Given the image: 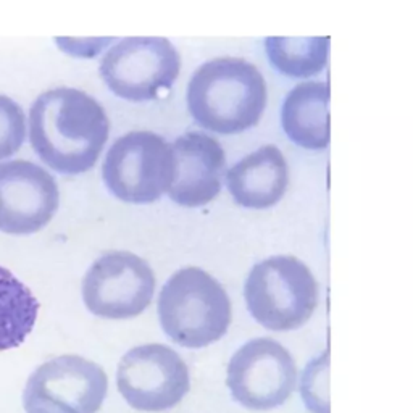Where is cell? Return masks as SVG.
<instances>
[{"mask_svg":"<svg viewBox=\"0 0 413 413\" xmlns=\"http://www.w3.org/2000/svg\"><path fill=\"white\" fill-rule=\"evenodd\" d=\"M105 110L74 87L42 92L29 110V139L34 152L52 170L79 174L91 170L108 139Z\"/></svg>","mask_w":413,"mask_h":413,"instance_id":"obj_1","label":"cell"},{"mask_svg":"<svg viewBox=\"0 0 413 413\" xmlns=\"http://www.w3.org/2000/svg\"><path fill=\"white\" fill-rule=\"evenodd\" d=\"M266 84L244 58L221 57L203 63L188 86V107L203 129L237 134L254 127L266 107Z\"/></svg>","mask_w":413,"mask_h":413,"instance_id":"obj_2","label":"cell"},{"mask_svg":"<svg viewBox=\"0 0 413 413\" xmlns=\"http://www.w3.org/2000/svg\"><path fill=\"white\" fill-rule=\"evenodd\" d=\"M159 318L173 342L202 349L226 334L231 323V302L212 275L189 266L174 273L161 289Z\"/></svg>","mask_w":413,"mask_h":413,"instance_id":"obj_3","label":"cell"},{"mask_svg":"<svg viewBox=\"0 0 413 413\" xmlns=\"http://www.w3.org/2000/svg\"><path fill=\"white\" fill-rule=\"evenodd\" d=\"M244 297L250 315L263 328L290 331L304 326L313 315L318 284L304 261L278 255L250 270Z\"/></svg>","mask_w":413,"mask_h":413,"instance_id":"obj_4","label":"cell"},{"mask_svg":"<svg viewBox=\"0 0 413 413\" xmlns=\"http://www.w3.org/2000/svg\"><path fill=\"white\" fill-rule=\"evenodd\" d=\"M171 145L150 131H131L108 149L102 178L110 194L127 203H152L173 181Z\"/></svg>","mask_w":413,"mask_h":413,"instance_id":"obj_5","label":"cell"},{"mask_svg":"<svg viewBox=\"0 0 413 413\" xmlns=\"http://www.w3.org/2000/svg\"><path fill=\"white\" fill-rule=\"evenodd\" d=\"M181 69L176 47L165 37H125L108 49L100 76L115 95L132 102L154 100L171 89Z\"/></svg>","mask_w":413,"mask_h":413,"instance_id":"obj_6","label":"cell"},{"mask_svg":"<svg viewBox=\"0 0 413 413\" xmlns=\"http://www.w3.org/2000/svg\"><path fill=\"white\" fill-rule=\"evenodd\" d=\"M107 391V375L97 363L79 355H60L29 376L23 405L26 413H97Z\"/></svg>","mask_w":413,"mask_h":413,"instance_id":"obj_7","label":"cell"},{"mask_svg":"<svg viewBox=\"0 0 413 413\" xmlns=\"http://www.w3.org/2000/svg\"><path fill=\"white\" fill-rule=\"evenodd\" d=\"M297 375V365L287 349L270 337H258L232 355L226 384L232 399L246 409L271 410L295 391Z\"/></svg>","mask_w":413,"mask_h":413,"instance_id":"obj_8","label":"cell"},{"mask_svg":"<svg viewBox=\"0 0 413 413\" xmlns=\"http://www.w3.org/2000/svg\"><path fill=\"white\" fill-rule=\"evenodd\" d=\"M155 275L144 258L125 250L103 254L83 279L87 310L107 319L134 318L150 305Z\"/></svg>","mask_w":413,"mask_h":413,"instance_id":"obj_9","label":"cell"},{"mask_svg":"<svg viewBox=\"0 0 413 413\" xmlns=\"http://www.w3.org/2000/svg\"><path fill=\"white\" fill-rule=\"evenodd\" d=\"M116 384L132 409L165 412L189 392L191 378L188 365L178 352L163 344H145L123 355Z\"/></svg>","mask_w":413,"mask_h":413,"instance_id":"obj_10","label":"cell"},{"mask_svg":"<svg viewBox=\"0 0 413 413\" xmlns=\"http://www.w3.org/2000/svg\"><path fill=\"white\" fill-rule=\"evenodd\" d=\"M60 203L54 176L32 161L0 163V231L11 236L34 234L49 224Z\"/></svg>","mask_w":413,"mask_h":413,"instance_id":"obj_11","label":"cell"},{"mask_svg":"<svg viewBox=\"0 0 413 413\" xmlns=\"http://www.w3.org/2000/svg\"><path fill=\"white\" fill-rule=\"evenodd\" d=\"M173 181L170 199L181 207H202L212 202L221 189L226 157L217 139L200 131H189L174 139Z\"/></svg>","mask_w":413,"mask_h":413,"instance_id":"obj_12","label":"cell"},{"mask_svg":"<svg viewBox=\"0 0 413 413\" xmlns=\"http://www.w3.org/2000/svg\"><path fill=\"white\" fill-rule=\"evenodd\" d=\"M287 183L286 159L276 145H263L226 173V184L234 202L254 210L276 205L286 192Z\"/></svg>","mask_w":413,"mask_h":413,"instance_id":"obj_13","label":"cell"},{"mask_svg":"<svg viewBox=\"0 0 413 413\" xmlns=\"http://www.w3.org/2000/svg\"><path fill=\"white\" fill-rule=\"evenodd\" d=\"M284 132L304 149L319 150L329 144V86L310 81L289 92L281 110Z\"/></svg>","mask_w":413,"mask_h":413,"instance_id":"obj_14","label":"cell"},{"mask_svg":"<svg viewBox=\"0 0 413 413\" xmlns=\"http://www.w3.org/2000/svg\"><path fill=\"white\" fill-rule=\"evenodd\" d=\"M39 302L26 284L0 266V352L21 346L37 319Z\"/></svg>","mask_w":413,"mask_h":413,"instance_id":"obj_15","label":"cell"},{"mask_svg":"<svg viewBox=\"0 0 413 413\" xmlns=\"http://www.w3.org/2000/svg\"><path fill=\"white\" fill-rule=\"evenodd\" d=\"M265 49L270 62L283 74L310 78L326 66L329 37H266Z\"/></svg>","mask_w":413,"mask_h":413,"instance_id":"obj_16","label":"cell"},{"mask_svg":"<svg viewBox=\"0 0 413 413\" xmlns=\"http://www.w3.org/2000/svg\"><path fill=\"white\" fill-rule=\"evenodd\" d=\"M26 137V116L13 98L0 95V160L21 149Z\"/></svg>","mask_w":413,"mask_h":413,"instance_id":"obj_17","label":"cell"},{"mask_svg":"<svg viewBox=\"0 0 413 413\" xmlns=\"http://www.w3.org/2000/svg\"><path fill=\"white\" fill-rule=\"evenodd\" d=\"M328 352L307 365L302 376V397L313 413H329L328 397Z\"/></svg>","mask_w":413,"mask_h":413,"instance_id":"obj_18","label":"cell"}]
</instances>
